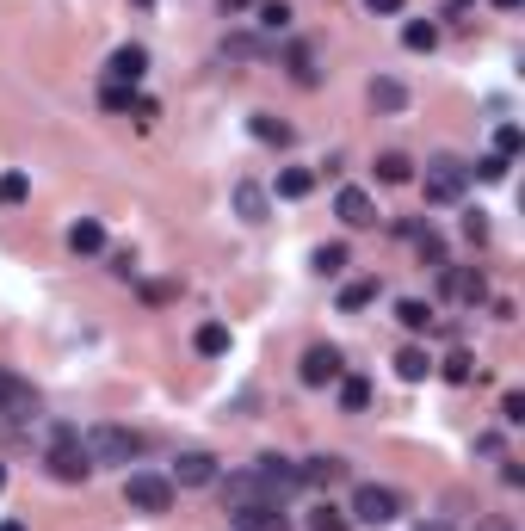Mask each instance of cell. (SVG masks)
<instances>
[{
    "mask_svg": "<svg viewBox=\"0 0 525 531\" xmlns=\"http://www.w3.org/2000/svg\"><path fill=\"white\" fill-rule=\"evenodd\" d=\"M346 519H353V525H371V531H377V525H396V519H402V494H396V488H377V482H359Z\"/></svg>",
    "mask_w": 525,
    "mask_h": 531,
    "instance_id": "obj_1",
    "label": "cell"
},
{
    "mask_svg": "<svg viewBox=\"0 0 525 531\" xmlns=\"http://www.w3.org/2000/svg\"><path fill=\"white\" fill-rule=\"evenodd\" d=\"M81 445H87L93 464H130V457H143V433H130V427H87Z\"/></svg>",
    "mask_w": 525,
    "mask_h": 531,
    "instance_id": "obj_2",
    "label": "cell"
},
{
    "mask_svg": "<svg viewBox=\"0 0 525 531\" xmlns=\"http://www.w3.org/2000/svg\"><path fill=\"white\" fill-rule=\"evenodd\" d=\"M420 186H427V204H458L470 192V167L451 161V155H433L427 173H420Z\"/></svg>",
    "mask_w": 525,
    "mask_h": 531,
    "instance_id": "obj_3",
    "label": "cell"
},
{
    "mask_svg": "<svg viewBox=\"0 0 525 531\" xmlns=\"http://www.w3.org/2000/svg\"><path fill=\"white\" fill-rule=\"evenodd\" d=\"M44 464H50L56 482H87V476H93V457H87L81 433H56L50 451H44Z\"/></svg>",
    "mask_w": 525,
    "mask_h": 531,
    "instance_id": "obj_4",
    "label": "cell"
},
{
    "mask_svg": "<svg viewBox=\"0 0 525 531\" xmlns=\"http://www.w3.org/2000/svg\"><path fill=\"white\" fill-rule=\"evenodd\" d=\"M124 501H130L136 513H167V507H173V482L155 476V470H130V476H124Z\"/></svg>",
    "mask_w": 525,
    "mask_h": 531,
    "instance_id": "obj_5",
    "label": "cell"
},
{
    "mask_svg": "<svg viewBox=\"0 0 525 531\" xmlns=\"http://www.w3.org/2000/svg\"><path fill=\"white\" fill-rule=\"evenodd\" d=\"M254 482H260V494H266V501H278V507H285L291 494L303 488V476H297V464H291V457H260V464H254Z\"/></svg>",
    "mask_w": 525,
    "mask_h": 531,
    "instance_id": "obj_6",
    "label": "cell"
},
{
    "mask_svg": "<svg viewBox=\"0 0 525 531\" xmlns=\"http://www.w3.org/2000/svg\"><path fill=\"white\" fill-rule=\"evenodd\" d=\"M297 377H303L309 389H328V383H340V377H346L340 346H309V352H303V365H297Z\"/></svg>",
    "mask_w": 525,
    "mask_h": 531,
    "instance_id": "obj_7",
    "label": "cell"
},
{
    "mask_svg": "<svg viewBox=\"0 0 525 531\" xmlns=\"http://www.w3.org/2000/svg\"><path fill=\"white\" fill-rule=\"evenodd\" d=\"M143 75H149V50L143 44H118L112 62H105V81L112 87H143Z\"/></svg>",
    "mask_w": 525,
    "mask_h": 531,
    "instance_id": "obj_8",
    "label": "cell"
},
{
    "mask_svg": "<svg viewBox=\"0 0 525 531\" xmlns=\"http://www.w3.org/2000/svg\"><path fill=\"white\" fill-rule=\"evenodd\" d=\"M229 525H235V531H291V519H285V507H278V501L229 507Z\"/></svg>",
    "mask_w": 525,
    "mask_h": 531,
    "instance_id": "obj_9",
    "label": "cell"
},
{
    "mask_svg": "<svg viewBox=\"0 0 525 531\" xmlns=\"http://www.w3.org/2000/svg\"><path fill=\"white\" fill-rule=\"evenodd\" d=\"M204 482H217V457L210 451H180L173 457V488H204Z\"/></svg>",
    "mask_w": 525,
    "mask_h": 531,
    "instance_id": "obj_10",
    "label": "cell"
},
{
    "mask_svg": "<svg viewBox=\"0 0 525 531\" xmlns=\"http://www.w3.org/2000/svg\"><path fill=\"white\" fill-rule=\"evenodd\" d=\"M334 210H340V223H346V229H371V223H377V204H371L359 186H340Z\"/></svg>",
    "mask_w": 525,
    "mask_h": 531,
    "instance_id": "obj_11",
    "label": "cell"
},
{
    "mask_svg": "<svg viewBox=\"0 0 525 531\" xmlns=\"http://www.w3.org/2000/svg\"><path fill=\"white\" fill-rule=\"evenodd\" d=\"M445 291L476 309V303H488V278H482L476 266H464V272H458V266H445Z\"/></svg>",
    "mask_w": 525,
    "mask_h": 531,
    "instance_id": "obj_12",
    "label": "cell"
},
{
    "mask_svg": "<svg viewBox=\"0 0 525 531\" xmlns=\"http://www.w3.org/2000/svg\"><path fill=\"white\" fill-rule=\"evenodd\" d=\"M297 476H303V488H334L346 476V457H303Z\"/></svg>",
    "mask_w": 525,
    "mask_h": 531,
    "instance_id": "obj_13",
    "label": "cell"
},
{
    "mask_svg": "<svg viewBox=\"0 0 525 531\" xmlns=\"http://www.w3.org/2000/svg\"><path fill=\"white\" fill-rule=\"evenodd\" d=\"M235 210H241V223H266V210H272V198L254 186V180H241L235 186Z\"/></svg>",
    "mask_w": 525,
    "mask_h": 531,
    "instance_id": "obj_14",
    "label": "cell"
},
{
    "mask_svg": "<svg viewBox=\"0 0 525 531\" xmlns=\"http://www.w3.org/2000/svg\"><path fill=\"white\" fill-rule=\"evenodd\" d=\"M31 408H38V396L19 377H0V414H31Z\"/></svg>",
    "mask_w": 525,
    "mask_h": 531,
    "instance_id": "obj_15",
    "label": "cell"
},
{
    "mask_svg": "<svg viewBox=\"0 0 525 531\" xmlns=\"http://www.w3.org/2000/svg\"><path fill=\"white\" fill-rule=\"evenodd\" d=\"M371 105H377V112H402V105H408V87L390 81V75H377V81H371Z\"/></svg>",
    "mask_w": 525,
    "mask_h": 531,
    "instance_id": "obj_16",
    "label": "cell"
},
{
    "mask_svg": "<svg viewBox=\"0 0 525 531\" xmlns=\"http://www.w3.org/2000/svg\"><path fill=\"white\" fill-rule=\"evenodd\" d=\"M291 7H285V0H260V31H266V38H285V31H291Z\"/></svg>",
    "mask_w": 525,
    "mask_h": 531,
    "instance_id": "obj_17",
    "label": "cell"
},
{
    "mask_svg": "<svg viewBox=\"0 0 525 531\" xmlns=\"http://www.w3.org/2000/svg\"><path fill=\"white\" fill-rule=\"evenodd\" d=\"M223 501H229V507H248V501H266V494H260V482H254V470H241V476H229V482H223Z\"/></svg>",
    "mask_w": 525,
    "mask_h": 531,
    "instance_id": "obj_18",
    "label": "cell"
},
{
    "mask_svg": "<svg viewBox=\"0 0 525 531\" xmlns=\"http://www.w3.org/2000/svg\"><path fill=\"white\" fill-rule=\"evenodd\" d=\"M285 68H291V81H297V87H315V81H322V68H315V56H309L303 44L285 50Z\"/></svg>",
    "mask_w": 525,
    "mask_h": 531,
    "instance_id": "obj_19",
    "label": "cell"
},
{
    "mask_svg": "<svg viewBox=\"0 0 525 531\" xmlns=\"http://www.w3.org/2000/svg\"><path fill=\"white\" fill-rule=\"evenodd\" d=\"M402 44H408V50H420V56L439 50V25H433V19H408V25H402Z\"/></svg>",
    "mask_w": 525,
    "mask_h": 531,
    "instance_id": "obj_20",
    "label": "cell"
},
{
    "mask_svg": "<svg viewBox=\"0 0 525 531\" xmlns=\"http://www.w3.org/2000/svg\"><path fill=\"white\" fill-rule=\"evenodd\" d=\"M377 180H383V186H408V180H414V161L396 155V149H390V155H377Z\"/></svg>",
    "mask_w": 525,
    "mask_h": 531,
    "instance_id": "obj_21",
    "label": "cell"
},
{
    "mask_svg": "<svg viewBox=\"0 0 525 531\" xmlns=\"http://www.w3.org/2000/svg\"><path fill=\"white\" fill-rule=\"evenodd\" d=\"M396 322H402L408 334H427V328H433V309L420 303V297H402V303H396Z\"/></svg>",
    "mask_w": 525,
    "mask_h": 531,
    "instance_id": "obj_22",
    "label": "cell"
},
{
    "mask_svg": "<svg viewBox=\"0 0 525 531\" xmlns=\"http://www.w3.org/2000/svg\"><path fill=\"white\" fill-rule=\"evenodd\" d=\"M414 254L427 260V266H439V272L451 266V260H445V235H439V229H414Z\"/></svg>",
    "mask_w": 525,
    "mask_h": 531,
    "instance_id": "obj_23",
    "label": "cell"
},
{
    "mask_svg": "<svg viewBox=\"0 0 525 531\" xmlns=\"http://www.w3.org/2000/svg\"><path fill=\"white\" fill-rule=\"evenodd\" d=\"M248 130L260 136V143H272V149H285V143H291V124H278L272 112H254V118H248Z\"/></svg>",
    "mask_w": 525,
    "mask_h": 531,
    "instance_id": "obj_24",
    "label": "cell"
},
{
    "mask_svg": "<svg viewBox=\"0 0 525 531\" xmlns=\"http://www.w3.org/2000/svg\"><path fill=\"white\" fill-rule=\"evenodd\" d=\"M427 371H433V359H427L420 346H402V352H396V377H402V383H420Z\"/></svg>",
    "mask_w": 525,
    "mask_h": 531,
    "instance_id": "obj_25",
    "label": "cell"
},
{
    "mask_svg": "<svg viewBox=\"0 0 525 531\" xmlns=\"http://www.w3.org/2000/svg\"><path fill=\"white\" fill-rule=\"evenodd\" d=\"M68 247H75V254H99V247H105V229H99L93 217H81L75 229H68Z\"/></svg>",
    "mask_w": 525,
    "mask_h": 531,
    "instance_id": "obj_26",
    "label": "cell"
},
{
    "mask_svg": "<svg viewBox=\"0 0 525 531\" xmlns=\"http://www.w3.org/2000/svg\"><path fill=\"white\" fill-rule=\"evenodd\" d=\"M340 408L346 414H365L371 408V383L365 377H340Z\"/></svg>",
    "mask_w": 525,
    "mask_h": 531,
    "instance_id": "obj_27",
    "label": "cell"
},
{
    "mask_svg": "<svg viewBox=\"0 0 525 531\" xmlns=\"http://www.w3.org/2000/svg\"><path fill=\"white\" fill-rule=\"evenodd\" d=\"M309 192H315L309 167H285V173H278V198H309Z\"/></svg>",
    "mask_w": 525,
    "mask_h": 531,
    "instance_id": "obj_28",
    "label": "cell"
},
{
    "mask_svg": "<svg viewBox=\"0 0 525 531\" xmlns=\"http://www.w3.org/2000/svg\"><path fill=\"white\" fill-rule=\"evenodd\" d=\"M309 266L322 272V278H340V272H346V247H340V241H328V247H315V254H309Z\"/></svg>",
    "mask_w": 525,
    "mask_h": 531,
    "instance_id": "obj_29",
    "label": "cell"
},
{
    "mask_svg": "<svg viewBox=\"0 0 525 531\" xmlns=\"http://www.w3.org/2000/svg\"><path fill=\"white\" fill-rule=\"evenodd\" d=\"M377 291H383V285H377V278H353V285H346V291H340V309H346V315H353V309H365V303H377Z\"/></svg>",
    "mask_w": 525,
    "mask_h": 531,
    "instance_id": "obj_30",
    "label": "cell"
},
{
    "mask_svg": "<svg viewBox=\"0 0 525 531\" xmlns=\"http://www.w3.org/2000/svg\"><path fill=\"white\" fill-rule=\"evenodd\" d=\"M198 352H204V359H223V352H229V328L223 322H204L198 328Z\"/></svg>",
    "mask_w": 525,
    "mask_h": 531,
    "instance_id": "obj_31",
    "label": "cell"
},
{
    "mask_svg": "<svg viewBox=\"0 0 525 531\" xmlns=\"http://www.w3.org/2000/svg\"><path fill=\"white\" fill-rule=\"evenodd\" d=\"M303 531H353V519H346L340 507H328V501H322V507L309 513V525H303Z\"/></svg>",
    "mask_w": 525,
    "mask_h": 531,
    "instance_id": "obj_32",
    "label": "cell"
},
{
    "mask_svg": "<svg viewBox=\"0 0 525 531\" xmlns=\"http://www.w3.org/2000/svg\"><path fill=\"white\" fill-rule=\"evenodd\" d=\"M99 105H105V112H130V105H136V87H112V81H105Z\"/></svg>",
    "mask_w": 525,
    "mask_h": 531,
    "instance_id": "obj_33",
    "label": "cell"
},
{
    "mask_svg": "<svg viewBox=\"0 0 525 531\" xmlns=\"http://www.w3.org/2000/svg\"><path fill=\"white\" fill-rule=\"evenodd\" d=\"M470 173H476V180H488V186H495V180H507V155H482Z\"/></svg>",
    "mask_w": 525,
    "mask_h": 531,
    "instance_id": "obj_34",
    "label": "cell"
},
{
    "mask_svg": "<svg viewBox=\"0 0 525 531\" xmlns=\"http://www.w3.org/2000/svg\"><path fill=\"white\" fill-rule=\"evenodd\" d=\"M260 50H266V44H254V38H223V56H229V62H254Z\"/></svg>",
    "mask_w": 525,
    "mask_h": 531,
    "instance_id": "obj_35",
    "label": "cell"
},
{
    "mask_svg": "<svg viewBox=\"0 0 525 531\" xmlns=\"http://www.w3.org/2000/svg\"><path fill=\"white\" fill-rule=\"evenodd\" d=\"M445 377H451V383H470V377H476V359H470V352H451V359H445Z\"/></svg>",
    "mask_w": 525,
    "mask_h": 531,
    "instance_id": "obj_36",
    "label": "cell"
},
{
    "mask_svg": "<svg viewBox=\"0 0 525 531\" xmlns=\"http://www.w3.org/2000/svg\"><path fill=\"white\" fill-rule=\"evenodd\" d=\"M31 186H25V173H7V180H0V204H19Z\"/></svg>",
    "mask_w": 525,
    "mask_h": 531,
    "instance_id": "obj_37",
    "label": "cell"
},
{
    "mask_svg": "<svg viewBox=\"0 0 525 531\" xmlns=\"http://www.w3.org/2000/svg\"><path fill=\"white\" fill-rule=\"evenodd\" d=\"M501 420H507V427H519V420H525V396H519V389H513V396H501Z\"/></svg>",
    "mask_w": 525,
    "mask_h": 531,
    "instance_id": "obj_38",
    "label": "cell"
},
{
    "mask_svg": "<svg viewBox=\"0 0 525 531\" xmlns=\"http://www.w3.org/2000/svg\"><path fill=\"white\" fill-rule=\"evenodd\" d=\"M513 149H519V124H501L495 130V155H513Z\"/></svg>",
    "mask_w": 525,
    "mask_h": 531,
    "instance_id": "obj_39",
    "label": "cell"
},
{
    "mask_svg": "<svg viewBox=\"0 0 525 531\" xmlns=\"http://www.w3.org/2000/svg\"><path fill=\"white\" fill-rule=\"evenodd\" d=\"M464 241H488V217H482V210H470V217H464Z\"/></svg>",
    "mask_w": 525,
    "mask_h": 531,
    "instance_id": "obj_40",
    "label": "cell"
},
{
    "mask_svg": "<svg viewBox=\"0 0 525 531\" xmlns=\"http://www.w3.org/2000/svg\"><path fill=\"white\" fill-rule=\"evenodd\" d=\"M402 7H408V0H365V13H371V19H377V13L390 19V13H402Z\"/></svg>",
    "mask_w": 525,
    "mask_h": 531,
    "instance_id": "obj_41",
    "label": "cell"
},
{
    "mask_svg": "<svg viewBox=\"0 0 525 531\" xmlns=\"http://www.w3.org/2000/svg\"><path fill=\"white\" fill-rule=\"evenodd\" d=\"M254 7V0H223V13H248Z\"/></svg>",
    "mask_w": 525,
    "mask_h": 531,
    "instance_id": "obj_42",
    "label": "cell"
},
{
    "mask_svg": "<svg viewBox=\"0 0 525 531\" xmlns=\"http://www.w3.org/2000/svg\"><path fill=\"white\" fill-rule=\"evenodd\" d=\"M0 531H25V525H19V519H0Z\"/></svg>",
    "mask_w": 525,
    "mask_h": 531,
    "instance_id": "obj_43",
    "label": "cell"
},
{
    "mask_svg": "<svg viewBox=\"0 0 525 531\" xmlns=\"http://www.w3.org/2000/svg\"><path fill=\"white\" fill-rule=\"evenodd\" d=\"M495 7H501V13H513V7H519V0H495Z\"/></svg>",
    "mask_w": 525,
    "mask_h": 531,
    "instance_id": "obj_44",
    "label": "cell"
},
{
    "mask_svg": "<svg viewBox=\"0 0 525 531\" xmlns=\"http://www.w3.org/2000/svg\"><path fill=\"white\" fill-rule=\"evenodd\" d=\"M482 531H507V525H501V519H488V525H482Z\"/></svg>",
    "mask_w": 525,
    "mask_h": 531,
    "instance_id": "obj_45",
    "label": "cell"
},
{
    "mask_svg": "<svg viewBox=\"0 0 525 531\" xmlns=\"http://www.w3.org/2000/svg\"><path fill=\"white\" fill-rule=\"evenodd\" d=\"M136 7H155V0H136Z\"/></svg>",
    "mask_w": 525,
    "mask_h": 531,
    "instance_id": "obj_46",
    "label": "cell"
},
{
    "mask_svg": "<svg viewBox=\"0 0 525 531\" xmlns=\"http://www.w3.org/2000/svg\"><path fill=\"white\" fill-rule=\"evenodd\" d=\"M0 488H7V470H0Z\"/></svg>",
    "mask_w": 525,
    "mask_h": 531,
    "instance_id": "obj_47",
    "label": "cell"
}]
</instances>
